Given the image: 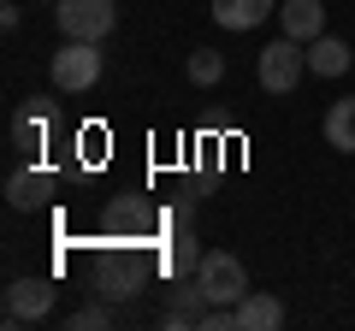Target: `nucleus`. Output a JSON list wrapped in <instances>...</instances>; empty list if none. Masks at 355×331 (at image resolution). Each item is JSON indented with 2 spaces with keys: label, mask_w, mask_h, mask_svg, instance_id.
<instances>
[{
  "label": "nucleus",
  "mask_w": 355,
  "mask_h": 331,
  "mask_svg": "<svg viewBox=\"0 0 355 331\" xmlns=\"http://www.w3.org/2000/svg\"><path fill=\"white\" fill-rule=\"evenodd\" d=\"M196 284H202L207 302L219 307H237L243 296H249V272H243L237 255H225V249H214V255H202V267H196Z\"/></svg>",
  "instance_id": "f257e3e1"
},
{
  "label": "nucleus",
  "mask_w": 355,
  "mask_h": 331,
  "mask_svg": "<svg viewBox=\"0 0 355 331\" xmlns=\"http://www.w3.org/2000/svg\"><path fill=\"white\" fill-rule=\"evenodd\" d=\"M302 65H308L302 42H296V36H279L272 48H261L254 77H261V89H266V95H291L296 83H302Z\"/></svg>",
  "instance_id": "f03ea898"
},
{
  "label": "nucleus",
  "mask_w": 355,
  "mask_h": 331,
  "mask_svg": "<svg viewBox=\"0 0 355 331\" xmlns=\"http://www.w3.org/2000/svg\"><path fill=\"white\" fill-rule=\"evenodd\" d=\"M60 30H65V42H107L113 36V24H119V12H113V0H60Z\"/></svg>",
  "instance_id": "7ed1b4c3"
},
{
  "label": "nucleus",
  "mask_w": 355,
  "mask_h": 331,
  "mask_svg": "<svg viewBox=\"0 0 355 331\" xmlns=\"http://www.w3.org/2000/svg\"><path fill=\"white\" fill-rule=\"evenodd\" d=\"M101 83V53H95V42H65L60 53H53V89L65 95H83Z\"/></svg>",
  "instance_id": "20e7f679"
},
{
  "label": "nucleus",
  "mask_w": 355,
  "mask_h": 331,
  "mask_svg": "<svg viewBox=\"0 0 355 331\" xmlns=\"http://www.w3.org/2000/svg\"><path fill=\"white\" fill-rule=\"evenodd\" d=\"M48 314H53V284L48 278H12L6 284V325L48 319Z\"/></svg>",
  "instance_id": "39448f33"
},
{
  "label": "nucleus",
  "mask_w": 355,
  "mask_h": 331,
  "mask_svg": "<svg viewBox=\"0 0 355 331\" xmlns=\"http://www.w3.org/2000/svg\"><path fill=\"white\" fill-rule=\"evenodd\" d=\"M137 284H142V272H137V260H125V255H107L101 272H95V290H101L107 302H130Z\"/></svg>",
  "instance_id": "423d86ee"
},
{
  "label": "nucleus",
  "mask_w": 355,
  "mask_h": 331,
  "mask_svg": "<svg viewBox=\"0 0 355 331\" xmlns=\"http://www.w3.org/2000/svg\"><path fill=\"white\" fill-rule=\"evenodd\" d=\"M279 24H284V36L314 42V36H326V6H320V0H284V6H279Z\"/></svg>",
  "instance_id": "0eeeda50"
},
{
  "label": "nucleus",
  "mask_w": 355,
  "mask_h": 331,
  "mask_svg": "<svg viewBox=\"0 0 355 331\" xmlns=\"http://www.w3.org/2000/svg\"><path fill=\"white\" fill-rule=\"evenodd\" d=\"M279 325H284V302H279V296L249 290L237 302V331H279Z\"/></svg>",
  "instance_id": "6e6552de"
},
{
  "label": "nucleus",
  "mask_w": 355,
  "mask_h": 331,
  "mask_svg": "<svg viewBox=\"0 0 355 331\" xmlns=\"http://www.w3.org/2000/svg\"><path fill=\"white\" fill-rule=\"evenodd\" d=\"M48 195H53V178H48V172H30V166H24V172L6 178V202H12L18 213H36Z\"/></svg>",
  "instance_id": "1a4fd4ad"
},
{
  "label": "nucleus",
  "mask_w": 355,
  "mask_h": 331,
  "mask_svg": "<svg viewBox=\"0 0 355 331\" xmlns=\"http://www.w3.org/2000/svg\"><path fill=\"white\" fill-rule=\"evenodd\" d=\"M349 60H355V53H349L343 36H314V42H308V71H320V77H343Z\"/></svg>",
  "instance_id": "9d476101"
},
{
  "label": "nucleus",
  "mask_w": 355,
  "mask_h": 331,
  "mask_svg": "<svg viewBox=\"0 0 355 331\" xmlns=\"http://www.w3.org/2000/svg\"><path fill=\"white\" fill-rule=\"evenodd\" d=\"M326 148H338V154H355V95H343V101H331L326 107Z\"/></svg>",
  "instance_id": "9b49d317"
},
{
  "label": "nucleus",
  "mask_w": 355,
  "mask_h": 331,
  "mask_svg": "<svg viewBox=\"0 0 355 331\" xmlns=\"http://www.w3.org/2000/svg\"><path fill=\"white\" fill-rule=\"evenodd\" d=\"M214 18L225 30H254L272 18V0H214Z\"/></svg>",
  "instance_id": "f8f14e48"
},
{
  "label": "nucleus",
  "mask_w": 355,
  "mask_h": 331,
  "mask_svg": "<svg viewBox=\"0 0 355 331\" xmlns=\"http://www.w3.org/2000/svg\"><path fill=\"white\" fill-rule=\"evenodd\" d=\"M219 77H225V60H219L214 48H196L190 53V83H196V89H207V83H219Z\"/></svg>",
  "instance_id": "ddd939ff"
},
{
  "label": "nucleus",
  "mask_w": 355,
  "mask_h": 331,
  "mask_svg": "<svg viewBox=\"0 0 355 331\" xmlns=\"http://www.w3.org/2000/svg\"><path fill=\"white\" fill-rule=\"evenodd\" d=\"M107 325H113V302H107V296L71 314V331H107Z\"/></svg>",
  "instance_id": "4468645a"
},
{
  "label": "nucleus",
  "mask_w": 355,
  "mask_h": 331,
  "mask_svg": "<svg viewBox=\"0 0 355 331\" xmlns=\"http://www.w3.org/2000/svg\"><path fill=\"white\" fill-rule=\"evenodd\" d=\"M12 148H42V113L36 107L12 118Z\"/></svg>",
  "instance_id": "2eb2a0df"
},
{
  "label": "nucleus",
  "mask_w": 355,
  "mask_h": 331,
  "mask_svg": "<svg viewBox=\"0 0 355 331\" xmlns=\"http://www.w3.org/2000/svg\"><path fill=\"white\" fill-rule=\"evenodd\" d=\"M166 267H172V272H196V267H202V249H196L190 237H178L172 255H166Z\"/></svg>",
  "instance_id": "dca6fc26"
}]
</instances>
